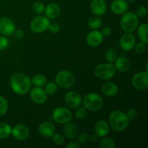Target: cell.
Here are the masks:
<instances>
[{
  "mask_svg": "<svg viewBox=\"0 0 148 148\" xmlns=\"http://www.w3.org/2000/svg\"><path fill=\"white\" fill-rule=\"evenodd\" d=\"M63 127V133L64 137L69 140H73L77 137L79 134V129L73 123L67 122Z\"/></svg>",
  "mask_w": 148,
  "mask_h": 148,
  "instance_id": "cell-20",
  "label": "cell"
},
{
  "mask_svg": "<svg viewBox=\"0 0 148 148\" xmlns=\"http://www.w3.org/2000/svg\"><path fill=\"white\" fill-rule=\"evenodd\" d=\"M86 41L88 46L91 47H97L103 41V36L101 31L94 30L88 33L86 38Z\"/></svg>",
  "mask_w": 148,
  "mask_h": 148,
  "instance_id": "cell-16",
  "label": "cell"
},
{
  "mask_svg": "<svg viewBox=\"0 0 148 148\" xmlns=\"http://www.w3.org/2000/svg\"><path fill=\"white\" fill-rule=\"evenodd\" d=\"M13 34L14 35V36H15L16 38H17V39L23 38V37H24V36H25L24 31H23V30H20V29L14 30V32Z\"/></svg>",
  "mask_w": 148,
  "mask_h": 148,
  "instance_id": "cell-42",
  "label": "cell"
},
{
  "mask_svg": "<svg viewBox=\"0 0 148 148\" xmlns=\"http://www.w3.org/2000/svg\"><path fill=\"white\" fill-rule=\"evenodd\" d=\"M45 15L49 19L57 18L61 13L60 7L57 4L51 3L49 4L45 7L44 9Z\"/></svg>",
  "mask_w": 148,
  "mask_h": 148,
  "instance_id": "cell-21",
  "label": "cell"
},
{
  "mask_svg": "<svg viewBox=\"0 0 148 148\" xmlns=\"http://www.w3.org/2000/svg\"><path fill=\"white\" fill-rule=\"evenodd\" d=\"M123 14L124 15L121 17L120 22L122 30L126 33H132L137 30L139 24V19L135 13L126 12Z\"/></svg>",
  "mask_w": 148,
  "mask_h": 148,
  "instance_id": "cell-4",
  "label": "cell"
},
{
  "mask_svg": "<svg viewBox=\"0 0 148 148\" xmlns=\"http://www.w3.org/2000/svg\"><path fill=\"white\" fill-rule=\"evenodd\" d=\"M101 33H102L103 36L108 37V36H111V33H112V29L110 27H108V26H106V27H104L102 29Z\"/></svg>",
  "mask_w": 148,
  "mask_h": 148,
  "instance_id": "cell-41",
  "label": "cell"
},
{
  "mask_svg": "<svg viewBox=\"0 0 148 148\" xmlns=\"http://www.w3.org/2000/svg\"><path fill=\"white\" fill-rule=\"evenodd\" d=\"M90 10L94 15L101 17L106 12V2L105 0H92L90 3Z\"/></svg>",
  "mask_w": 148,
  "mask_h": 148,
  "instance_id": "cell-15",
  "label": "cell"
},
{
  "mask_svg": "<svg viewBox=\"0 0 148 148\" xmlns=\"http://www.w3.org/2000/svg\"><path fill=\"white\" fill-rule=\"evenodd\" d=\"M135 14L138 17H145L147 14V10L146 7L143 5H140L136 9Z\"/></svg>",
  "mask_w": 148,
  "mask_h": 148,
  "instance_id": "cell-35",
  "label": "cell"
},
{
  "mask_svg": "<svg viewBox=\"0 0 148 148\" xmlns=\"http://www.w3.org/2000/svg\"><path fill=\"white\" fill-rule=\"evenodd\" d=\"M101 92L107 97H114L118 93L119 87L114 82H106L101 87Z\"/></svg>",
  "mask_w": 148,
  "mask_h": 148,
  "instance_id": "cell-22",
  "label": "cell"
},
{
  "mask_svg": "<svg viewBox=\"0 0 148 148\" xmlns=\"http://www.w3.org/2000/svg\"><path fill=\"white\" fill-rule=\"evenodd\" d=\"M134 48L135 53H138V54H142V53H145L146 50V43H145L143 41L140 42V43H137V44L135 43Z\"/></svg>",
  "mask_w": 148,
  "mask_h": 148,
  "instance_id": "cell-34",
  "label": "cell"
},
{
  "mask_svg": "<svg viewBox=\"0 0 148 148\" xmlns=\"http://www.w3.org/2000/svg\"><path fill=\"white\" fill-rule=\"evenodd\" d=\"M44 4L40 1H36L33 4V11L36 14H40L44 12Z\"/></svg>",
  "mask_w": 148,
  "mask_h": 148,
  "instance_id": "cell-33",
  "label": "cell"
},
{
  "mask_svg": "<svg viewBox=\"0 0 148 148\" xmlns=\"http://www.w3.org/2000/svg\"><path fill=\"white\" fill-rule=\"evenodd\" d=\"M88 27L92 30H96L98 29L102 25V20L99 16H93L90 17L88 21Z\"/></svg>",
  "mask_w": 148,
  "mask_h": 148,
  "instance_id": "cell-27",
  "label": "cell"
},
{
  "mask_svg": "<svg viewBox=\"0 0 148 148\" xmlns=\"http://www.w3.org/2000/svg\"><path fill=\"white\" fill-rule=\"evenodd\" d=\"M15 30V25L12 20L7 17L0 18V33L4 36L13 35Z\"/></svg>",
  "mask_w": 148,
  "mask_h": 148,
  "instance_id": "cell-11",
  "label": "cell"
},
{
  "mask_svg": "<svg viewBox=\"0 0 148 148\" xmlns=\"http://www.w3.org/2000/svg\"><path fill=\"white\" fill-rule=\"evenodd\" d=\"M94 130L99 137H106L110 132V125L106 120H98L95 124Z\"/></svg>",
  "mask_w": 148,
  "mask_h": 148,
  "instance_id": "cell-18",
  "label": "cell"
},
{
  "mask_svg": "<svg viewBox=\"0 0 148 148\" xmlns=\"http://www.w3.org/2000/svg\"><path fill=\"white\" fill-rule=\"evenodd\" d=\"M64 101L69 108H76L82 103V97L78 92L69 91L65 95Z\"/></svg>",
  "mask_w": 148,
  "mask_h": 148,
  "instance_id": "cell-13",
  "label": "cell"
},
{
  "mask_svg": "<svg viewBox=\"0 0 148 148\" xmlns=\"http://www.w3.org/2000/svg\"><path fill=\"white\" fill-rule=\"evenodd\" d=\"M67 148H80L81 145L78 142H70L68 145H66Z\"/></svg>",
  "mask_w": 148,
  "mask_h": 148,
  "instance_id": "cell-43",
  "label": "cell"
},
{
  "mask_svg": "<svg viewBox=\"0 0 148 148\" xmlns=\"http://www.w3.org/2000/svg\"><path fill=\"white\" fill-rule=\"evenodd\" d=\"M78 143L80 145L85 144L88 141V140L90 139V136L88 133L86 132H82L80 134H78Z\"/></svg>",
  "mask_w": 148,
  "mask_h": 148,
  "instance_id": "cell-38",
  "label": "cell"
},
{
  "mask_svg": "<svg viewBox=\"0 0 148 148\" xmlns=\"http://www.w3.org/2000/svg\"><path fill=\"white\" fill-rule=\"evenodd\" d=\"M136 43L135 37L132 33H126L122 35L119 40V45L124 51H130Z\"/></svg>",
  "mask_w": 148,
  "mask_h": 148,
  "instance_id": "cell-14",
  "label": "cell"
},
{
  "mask_svg": "<svg viewBox=\"0 0 148 148\" xmlns=\"http://www.w3.org/2000/svg\"><path fill=\"white\" fill-rule=\"evenodd\" d=\"M12 133V127L7 123H0V139L4 140L10 137Z\"/></svg>",
  "mask_w": 148,
  "mask_h": 148,
  "instance_id": "cell-25",
  "label": "cell"
},
{
  "mask_svg": "<svg viewBox=\"0 0 148 148\" xmlns=\"http://www.w3.org/2000/svg\"><path fill=\"white\" fill-rule=\"evenodd\" d=\"M8 110V103L2 96H0V116L4 115Z\"/></svg>",
  "mask_w": 148,
  "mask_h": 148,
  "instance_id": "cell-31",
  "label": "cell"
},
{
  "mask_svg": "<svg viewBox=\"0 0 148 148\" xmlns=\"http://www.w3.org/2000/svg\"><path fill=\"white\" fill-rule=\"evenodd\" d=\"M52 140L53 142L57 145H62L65 143V139L63 135L61 134H56L55 133L53 136H52Z\"/></svg>",
  "mask_w": 148,
  "mask_h": 148,
  "instance_id": "cell-36",
  "label": "cell"
},
{
  "mask_svg": "<svg viewBox=\"0 0 148 148\" xmlns=\"http://www.w3.org/2000/svg\"><path fill=\"white\" fill-rule=\"evenodd\" d=\"M130 120L121 111H114L109 116V125L116 132H123L128 127Z\"/></svg>",
  "mask_w": 148,
  "mask_h": 148,
  "instance_id": "cell-2",
  "label": "cell"
},
{
  "mask_svg": "<svg viewBox=\"0 0 148 148\" xmlns=\"http://www.w3.org/2000/svg\"><path fill=\"white\" fill-rule=\"evenodd\" d=\"M30 96L33 102L36 104H43L47 101V94L40 87H35L30 90Z\"/></svg>",
  "mask_w": 148,
  "mask_h": 148,
  "instance_id": "cell-12",
  "label": "cell"
},
{
  "mask_svg": "<svg viewBox=\"0 0 148 148\" xmlns=\"http://www.w3.org/2000/svg\"><path fill=\"white\" fill-rule=\"evenodd\" d=\"M84 108L91 111H98L102 108L103 105V98L96 92H90L85 96L82 100Z\"/></svg>",
  "mask_w": 148,
  "mask_h": 148,
  "instance_id": "cell-3",
  "label": "cell"
},
{
  "mask_svg": "<svg viewBox=\"0 0 148 148\" xmlns=\"http://www.w3.org/2000/svg\"><path fill=\"white\" fill-rule=\"evenodd\" d=\"M10 85L13 92L17 95H25L32 88L31 79L25 74L17 72L12 75Z\"/></svg>",
  "mask_w": 148,
  "mask_h": 148,
  "instance_id": "cell-1",
  "label": "cell"
},
{
  "mask_svg": "<svg viewBox=\"0 0 148 148\" xmlns=\"http://www.w3.org/2000/svg\"><path fill=\"white\" fill-rule=\"evenodd\" d=\"M133 87L139 90H144L148 87L147 71H142L136 73L132 79Z\"/></svg>",
  "mask_w": 148,
  "mask_h": 148,
  "instance_id": "cell-9",
  "label": "cell"
},
{
  "mask_svg": "<svg viewBox=\"0 0 148 148\" xmlns=\"http://www.w3.org/2000/svg\"><path fill=\"white\" fill-rule=\"evenodd\" d=\"M47 82V79L45 75H42V74H38L36 75L31 79V82L33 85L36 87H43L44 86Z\"/></svg>",
  "mask_w": 148,
  "mask_h": 148,
  "instance_id": "cell-26",
  "label": "cell"
},
{
  "mask_svg": "<svg viewBox=\"0 0 148 148\" xmlns=\"http://www.w3.org/2000/svg\"><path fill=\"white\" fill-rule=\"evenodd\" d=\"M50 21L46 16L38 15L34 17L30 22V27L33 32L36 33H40L49 29Z\"/></svg>",
  "mask_w": 148,
  "mask_h": 148,
  "instance_id": "cell-7",
  "label": "cell"
},
{
  "mask_svg": "<svg viewBox=\"0 0 148 148\" xmlns=\"http://www.w3.org/2000/svg\"><path fill=\"white\" fill-rule=\"evenodd\" d=\"M111 10L114 14L121 15L128 10V4L125 0H114L111 2Z\"/></svg>",
  "mask_w": 148,
  "mask_h": 148,
  "instance_id": "cell-19",
  "label": "cell"
},
{
  "mask_svg": "<svg viewBox=\"0 0 148 148\" xmlns=\"http://www.w3.org/2000/svg\"><path fill=\"white\" fill-rule=\"evenodd\" d=\"M127 1H130V2H133L134 1H135V0H127Z\"/></svg>",
  "mask_w": 148,
  "mask_h": 148,
  "instance_id": "cell-45",
  "label": "cell"
},
{
  "mask_svg": "<svg viewBox=\"0 0 148 148\" xmlns=\"http://www.w3.org/2000/svg\"><path fill=\"white\" fill-rule=\"evenodd\" d=\"M102 140L100 141L99 146L101 148H114L116 147V143L111 138L108 137H102Z\"/></svg>",
  "mask_w": 148,
  "mask_h": 148,
  "instance_id": "cell-28",
  "label": "cell"
},
{
  "mask_svg": "<svg viewBox=\"0 0 148 148\" xmlns=\"http://www.w3.org/2000/svg\"><path fill=\"white\" fill-rule=\"evenodd\" d=\"M114 66L116 70L120 72H125L130 69V62L127 58L121 56L116 58L114 61Z\"/></svg>",
  "mask_w": 148,
  "mask_h": 148,
  "instance_id": "cell-23",
  "label": "cell"
},
{
  "mask_svg": "<svg viewBox=\"0 0 148 148\" xmlns=\"http://www.w3.org/2000/svg\"><path fill=\"white\" fill-rule=\"evenodd\" d=\"M38 132L42 137L50 138L56 133V127L52 123L44 121L39 125Z\"/></svg>",
  "mask_w": 148,
  "mask_h": 148,
  "instance_id": "cell-17",
  "label": "cell"
},
{
  "mask_svg": "<svg viewBox=\"0 0 148 148\" xmlns=\"http://www.w3.org/2000/svg\"><path fill=\"white\" fill-rule=\"evenodd\" d=\"M94 74L98 79L103 80H110L116 75V69L112 63L101 64L94 69Z\"/></svg>",
  "mask_w": 148,
  "mask_h": 148,
  "instance_id": "cell-5",
  "label": "cell"
},
{
  "mask_svg": "<svg viewBox=\"0 0 148 148\" xmlns=\"http://www.w3.org/2000/svg\"><path fill=\"white\" fill-rule=\"evenodd\" d=\"M126 115H127V118L129 119L130 121V120H134L137 117V116H138V111L136 109H134V108H130V110H128V111H127V113L126 114Z\"/></svg>",
  "mask_w": 148,
  "mask_h": 148,
  "instance_id": "cell-39",
  "label": "cell"
},
{
  "mask_svg": "<svg viewBox=\"0 0 148 148\" xmlns=\"http://www.w3.org/2000/svg\"><path fill=\"white\" fill-rule=\"evenodd\" d=\"M10 44V40L4 36H0V51L7 49Z\"/></svg>",
  "mask_w": 148,
  "mask_h": 148,
  "instance_id": "cell-37",
  "label": "cell"
},
{
  "mask_svg": "<svg viewBox=\"0 0 148 148\" xmlns=\"http://www.w3.org/2000/svg\"><path fill=\"white\" fill-rule=\"evenodd\" d=\"M106 59L108 63H113L117 58V51L116 49L111 48L106 52Z\"/></svg>",
  "mask_w": 148,
  "mask_h": 148,
  "instance_id": "cell-29",
  "label": "cell"
},
{
  "mask_svg": "<svg viewBox=\"0 0 148 148\" xmlns=\"http://www.w3.org/2000/svg\"><path fill=\"white\" fill-rule=\"evenodd\" d=\"M76 111L75 112V115L78 119H83L86 117L87 116V109L84 107H79L78 106L77 108H76Z\"/></svg>",
  "mask_w": 148,
  "mask_h": 148,
  "instance_id": "cell-32",
  "label": "cell"
},
{
  "mask_svg": "<svg viewBox=\"0 0 148 148\" xmlns=\"http://www.w3.org/2000/svg\"><path fill=\"white\" fill-rule=\"evenodd\" d=\"M44 90L47 95H53V94L56 93V91H57V85L56 84V82H49V83L46 84V86H45Z\"/></svg>",
  "mask_w": 148,
  "mask_h": 148,
  "instance_id": "cell-30",
  "label": "cell"
},
{
  "mask_svg": "<svg viewBox=\"0 0 148 148\" xmlns=\"http://www.w3.org/2000/svg\"><path fill=\"white\" fill-rule=\"evenodd\" d=\"M98 137H98V136L96 134H93V135H92L90 137L91 142H92V143H96V142L98 140Z\"/></svg>",
  "mask_w": 148,
  "mask_h": 148,
  "instance_id": "cell-44",
  "label": "cell"
},
{
  "mask_svg": "<svg viewBox=\"0 0 148 148\" xmlns=\"http://www.w3.org/2000/svg\"><path fill=\"white\" fill-rule=\"evenodd\" d=\"M12 137L18 141H23L28 138L30 135V130L25 124H17L12 129Z\"/></svg>",
  "mask_w": 148,
  "mask_h": 148,
  "instance_id": "cell-10",
  "label": "cell"
},
{
  "mask_svg": "<svg viewBox=\"0 0 148 148\" xmlns=\"http://www.w3.org/2000/svg\"><path fill=\"white\" fill-rule=\"evenodd\" d=\"M56 84L64 89L70 88L75 85V77L73 73L68 70H62L57 73L55 77Z\"/></svg>",
  "mask_w": 148,
  "mask_h": 148,
  "instance_id": "cell-6",
  "label": "cell"
},
{
  "mask_svg": "<svg viewBox=\"0 0 148 148\" xmlns=\"http://www.w3.org/2000/svg\"><path fill=\"white\" fill-rule=\"evenodd\" d=\"M49 30H50L51 33H58L61 30V26L59 24L56 23H50L49 27Z\"/></svg>",
  "mask_w": 148,
  "mask_h": 148,
  "instance_id": "cell-40",
  "label": "cell"
},
{
  "mask_svg": "<svg viewBox=\"0 0 148 148\" xmlns=\"http://www.w3.org/2000/svg\"><path fill=\"white\" fill-rule=\"evenodd\" d=\"M147 27L148 25L147 23H143L140 25L139 27H137V35H138L139 38L140 40L144 42L145 43L147 44L148 42L147 38Z\"/></svg>",
  "mask_w": 148,
  "mask_h": 148,
  "instance_id": "cell-24",
  "label": "cell"
},
{
  "mask_svg": "<svg viewBox=\"0 0 148 148\" xmlns=\"http://www.w3.org/2000/svg\"><path fill=\"white\" fill-rule=\"evenodd\" d=\"M72 113L68 108L64 107H58L53 110L52 114V119L58 124H64L69 122L72 119Z\"/></svg>",
  "mask_w": 148,
  "mask_h": 148,
  "instance_id": "cell-8",
  "label": "cell"
}]
</instances>
